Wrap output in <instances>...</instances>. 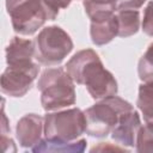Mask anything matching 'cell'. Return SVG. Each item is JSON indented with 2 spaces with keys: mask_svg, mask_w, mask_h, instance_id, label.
I'll list each match as a JSON object with an SVG mask.
<instances>
[{
  "mask_svg": "<svg viewBox=\"0 0 153 153\" xmlns=\"http://www.w3.org/2000/svg\"><path fill=\"white\" fill-rule=\"evenodd\" d=\"M66 71L73 81L84 85L96 100L115 96L118 92L115 76L104 67L99 55L91 48L75 53L66 63Z\"/></svg>",
  "mask_w": 153,
  "mask_h": 153,
  "instance_id": "cell-1",
  "label": "cell"
},
{
  "mask_svg": "<svg viewBox=\"0 0 153 153\" xmlns=\"http://www.w3.org/2000/svg\"><path fill=\"white\" fill-rule=\"evenodd\" d=\"M74 84L66 68L44 69L37 82L42 108L45 111H55L74 105L76 100Z\"/></svg>",
  "mask_w": 153,
  "mask_h": 153,
  "instance_id": "cell-2",
  "label": "cell"
},
{
  "mask_svg": "<svg viewBox=\"0 0 153 153\" xmlns=\"http://www.w3.org/2000/svg\"><path fill=\"white\" fill-rule=\"evenodd\" d=\"M134 106L118 96H110L85 110L86 134L92 137H105L111 134L122 114L133 110Z\"/></svg>",
  "mask_w": 153,
  "mask_h": 153,
  "instance_id": "cell-3",
  "label": "cell"
},
{
  "mask_svg": "<svg viewBox=\"0 0 153 153\" xmlns=\"http://www.w3.org/2000/svg\"><path fill=\"white\" fill-rule=\"evenodd\" d=\"M33 42L35 60L47 67L59 66L74 47L71 36L57 25L43 27Z\"/></svg>",
  "mask_w": 153,
  "mask_h": 153,
  "instance_id": "cell-4",
  "label": "cell"
},
{
  "mask_svg": "<svg viewBox=\"0 0 153 153\" xmlns=\"http://www.w3.org/2000/svg\"><path fill=\"white\" fill-rule=\"evenodd\" d=\"M84 133H86V116L79 108L48 111L44 116V135L48 140L72 142Z\"/></svg>",
  "mask_w": 153,
  "mask_h": 153,
  "instance_id": "cell-5",
  "label": "cell"
},
{
  "mask_svg": "<svg viewBox=\"0 0 153 153\" xmlns=\"http://www.w3.org/2000/svg\"><path fill=\"white\" fill-rule=\"evenodd\" d=\"M13 30L22 36L33 35L48 20L42 0H6Z\"/></svg>",
  "mask_w": 153,
  "mask_h": 153,
  "instance_id": "cell-6",
  "label": "cell"
},
{
  "mask_svg": "<svg viewBox=\"0 0 153 153\" xmlns=\"http://www.w3.org/2000/svg\"><path fill=\"white\" fill-rule=\"evenodd\" d=\"M38 72L39 66L33 60L7 65L0 79L1 92L13 98L24 97L30 91Z\"/></svg>",
  "mask_w": 153,
  "mask_h": 153,
  "instance_id": "cell-7",
  "label": "cell"
},
{
  "mask_svg": "<svg viewBox=\"0 0 153 153\" xmlns=\"http://www.w3.org/2000/svg\"><path fill=\"white\" fill-rule=\"evenodd\" d=\"M44 134V117L37 114H26L16 126V137L23 148H33Z\"/></svg>",
  "mask_w": 153,
  "mask_h": 153,
  "instance_id": "cell-8",
  "label": "cell"
},
{
  "mask_svg": "<svg viewBox=\"0 0 153 153\" xmlns=\"http://www.w3.org/2000/svg\"><path fill=\"white\" fill-rule=\"evenodd\" d=\"M141 127L140 115L133 109L121 115L118 123L111 131V137L123 147H135Z\"/></svg>",
  "mask_w": 153,
  "mask_h": 153,
  "instance_id": "cell-9",
  "label": "cell"
},
{
  "mask_svg": "<svg viewBox=\"0 0 153 153\" xmlns=\"http://www.w3.org/2000/svg\"><path fill=\"white\" fill-rule=\"evenodd\" d=\"M91 41L96 45H105L118 36V25L116 14H110L103 18L91 20L90 24Z\"/></svg>",
  "mask_w": 153,
  "mask_h": 153,
  "instance_id": "cell-10",
  "label": "cell"
},
{
  "mask_svg": "<svg viewBox=\"0 0 153 153\" xmlns=\"http://www.w3.org/2000/svg\"><path fill=\"white\" fill-rule=\"evenodd\" d=\"M5 53L7 65L32 61L35 59V42L16 36L8 42Z\"/></svg>",
  "mask_w": 153,
  "mask_h": 153,
  "instance_id": "cell-11",
  "label": "cell"
},
{
  "mask_svg": "<svg viewBox=\"0 0 153 153\" xmlns=\"http://www.w3.org/2000/svg\"><path fill=\"white\" fill-rule=\"evenodd\" d=\"M87 141L85 139H78L72 142H62V141H51L48 139H42L33 148H31L35 153L41 152H63V153H78L84 152L86 149Z\"/></svg>",
  "mask_w": 153,
  "mask_h": 153,
  "instance_id": "cell-12",
  "label": "cell"
},
{
  "mask_svg": "<svg viewBox=\"0 0 153 153\" xmlns=\"http://www.w3.org/2000/svg\"><path fill=\"white\" fill-rule=\"evenodd\" d=\"M118 37L126 38L135 35L140 29V12L139 10H116L115 12Z\"/></svg>",
  "mask_w": 153,
  "mask_h": 153,
  "instance_id": "cell-13",
  "label": "cell"
},
{
  "mask_svg": "<svg viewBox=\"0 0 153 153\" xmlns=\"http://www.w3.org/2000/svg\"><path fill=\"white\" fill-rule=\"evenodd\" d=\"M136 105L145 122H153V81L142 82L139 86Z\"/></svg>",
  "mask_w": 153,
  "mask_h": 153,
  "instance_id": "cell-14",
  "label": "cell"
},
{
  "mask_svg": "<svg viewBox=\"0 0 153 153\" xmlns=\"http://www.w3.org/2000/svg\"><path fill=\"white\" fill-rule=\"evenodd\" d=\"M137 75L142 82L153 81V42L147 47L137 63Z\"/></svg>",
  "mask_w": 153,
  "mask_h": 153,
  "instance_id": "cell-15",
  "label": "cell"
},
{
  "mask_svg": "<svg viewBox=\"0 0 153 153\" xmlns=\"http://www.w3.org/2000/svg\"><path fill=\"white\" fill-rule=\"evenodd\" d=\"M135 149L140 153L153 152V122H146L139 131Z\"/></svg>",
  "mask_w": 153,
  "mask_h": 153,
  "instance_id": "cell-16",
  "label": "cell"
},
{
  "mask_svg": "<svg viewBox=\"0 0 153 153\" xmlns=\"http://www.w3.org/2000/svg\"><path fill=\"white\" fill-rule=\"evenodd\" d=\"M43 6L45 8L48 20H54L59 16L61 8H67L72 0H42Z\"/></svg>",
  "mask_w": 153,
  "mask_h": 153,
  "instance_id": "cell-17",
  "label": "cell"
},
{
  "mask_svg": "<svg viewBox=\"0 0 153 153\" xmlns=\"http://www.w3.org/2000/svg\"><path fill=\"white\" fill-rule=\"evenodd\" d=\"M141 27L145 35L153 37V0L147 4L143 11V19L141 23Z\"/></svg>",
  "mask_w": 153,
  "mask_h": 153,
  "instance_id": "cell-18",
  "label": "cell"
},
{
  "mask_svg": "<svg viewBox=\"0 0 153 153\" xmlns=\"http://www.w3.org/2000/svg\"><path fill=\"white\" fill-rule=\"evenodd\" d=\"M147 0H117V10H139Z\"/></svg>",
  "mask_w": 153,
  "mask_h": 153,
  "instance_id": "cell-19",
  "label": "cell"
}]
</instances>
